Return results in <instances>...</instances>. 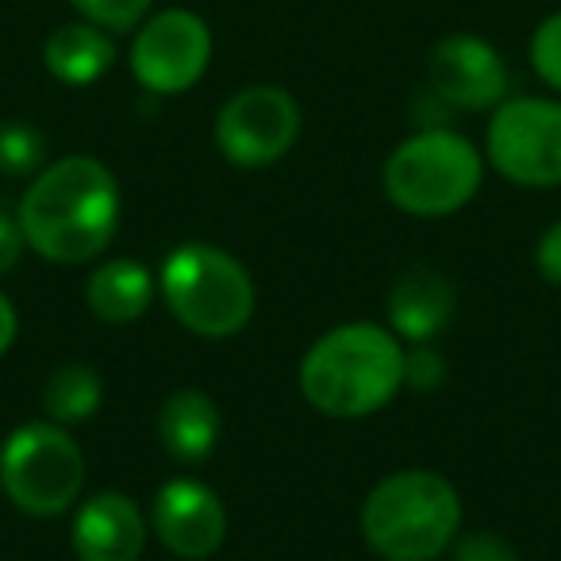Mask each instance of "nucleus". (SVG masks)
Returning <instances> with one entry per match:
<instances>
[{"label": "nucleus", "instance_id": "obj_1", "mask_svg": "<svg viewBox=\"0 0 561 561\" xmlns=\"http://www.w3.org/2000/svg\"><path fill=\"white\" fill-rule=\"evenodd\" d=\"M16 219L35 257L50 265H93L119 231L124 188L96 154H66L27 181Z\"/></svg>", "mask_w": 561, "mask_h": 561}, {"label": "nucleus", "instance_id": "obj_2", "mask_svg": "<svg viewBox=\"0 0 561 561\" xmlns=\"http://www.w3.org/2000/svg\"><path fill=\"white\" fill-rule=\"evenodd\" d=\"M297 389L328 420H369L404 392V343L385 323H339L300 354Z\"/></svg>", "mask_w": 561, "mask_h": 561}, {"label": "nucleus", "instance_id": "obj_3", "mask_svg": "<svg viewBox=\"0 0 561 561\" xmlns=\"http://www.w3.org/2000/svg\"><path fill=\"white\" fill-rule=\"evenodd\" d=\"M358 530L381 561H438L466 530V504L446 473L423 466L392 469L362 500Z\"/></svg>", "mask_w": 561, "mask_h": 561}, {"label": "nucleus", "instance_id": "obj_4", "mask_svg": "<svg viewBox=\"0 0 561 561\" xmlns=\"http://www.w3.org/2000/svg\"><path fill=\"white\" fill-rule=\"evenodd\" d=\"M158 300L196 339H234L254 323V273L216 242H181L158 265Z\"/></svg>", "mask_w": 561, "mask_h": 561}, {"label": "nucleus", "instance_id": "obj_5", "mask_svg": "<svg viewBox=\"0 0 561 561\" xmlns=\"http://www.w3.org/2000/svg\"><path fill=\"white\" fill-rule=\"evenodd\" d=\"M484 150L446 124L400 139L381 165L385 201L415 219H443L473 204L484 185Z\"/></svg>", "mask_w": 561, "mask_h": 561}, {"label": "nucleus", "instance_id": "obj_6", "mask_svg": "<svg viewBox=\"0 0 561 561\" xmlns=\"http://www.w3.org/2000/svg\"><path fill=\"white\" fill-rule=\"evenodd\" d=\"M89 461L70 427L27 420L0 443V492L27 519H62L85 496Z\"/></svg>", "mask_w": 561, "mask_h": 561}, {"label": "nucleus", "instance_id": "obj_7", "mask_svg": "<svg viewBox=\"0 0 561 561\" xmlns=\"http://www.w3.org/2000/svg\"><path fill=\"white\" fill-rule=\"evenodd\" d=\"M484 162L519 188L561 185V101L507 96L489 112Z\"/></svg>", "mask_w": 561, "mask_h": 561}, {"label": "nucleus", "instance_id": "obj_8", "mask_svg": "<svg viewBox=\"0 0 561 561\" xmlns=\"http://www.w3.org/2000/svg\"><path fill=\"white\" fill-rule=\"evenodd\" d=\"M305 127L300 101L280 85H247L231 93L216 112L211 139L234 170H270L289 154Z\"/></svg>", "mask_w": 561, "mask_h": 561}, {"label": "nucleus", "instance_id": "obj_9", "mask_svg": "<svg viewBox=\"0 0 561 561\" xmlns=\"http://www.w3.org/2000/svg\"><path fill=\"white\" fill-rule=\"evenodd\" d=\"M211 27L193 9H158L131 32L127 66L150 96H181L211 66Z\"/></svg>", "mask_w": 561, "mask_h": 561}, {"label": "nucleus", "instance_id": "obj_10", "mask_svg": "<svg viewBox=\"0 0 561 561\" xmlns=\"http://www.w3.org/2000/svg\"><path fill=\"white\" fill-rule=\"evenodd\" d=\"M150 538L181 561H211L227 542V504L201 477H170L147 504Z\"/></svg>", "mask_w": 561, "mask_h": 561}, {"label": "nucleus", "instance_id": "obj_11", "mask_svg": "<svg viewBox=\"0 0 561 561\" xmlns=\"http://www.w3.org/2000/svg\"><path fill=\"white\" fill-rule=\"evenodd\" d=\"M427 85L454 112H492L507 101V62L484 35L450 32L431 47Z\"/></svg>", "mask_w": 561, "mask_h": 561}, {"label": "nucleus", "instance_id": "obj_12", "mask_svg": "<svg viewBox=\"0 0 561 561\" xmlns=\"http://www.w3.org/2000/svg\"><path fill=\"white\" fill-rule=\"evenodd\" d=\"M147 542V507L119 489L89 492L70 512V550L78 561H139Z\"/></svg>", "mask_w": 561, "mask_h": 561}, {"label": "nucleus", "instance_id": "obj_13", "mask_svg": "<svg viewBox=\"0 0 561 561\" xmlns=\"http://www.w3.org/2000/svg\"><path fill=\"white\" fill-rule=\"evenodd\" d=\"M458 316V285L435 265H412L392 280L385 300V328L404 346L435 343Z\"/></svg>", "mask_w": 561, "mask_h": 561}, {"label": "nucleus", "instance_id": "obj_14", "mask_svg": "<svg viewBox=\"0 0 561 561\" xmlns=\"http://www.w3.org/2000/svg\"><path fill=\"white\" fill-rule=\"evenodd\" d=\"M154 435L173 466H204L224 438V412H219L211 392L173 389L154 412Z\"/></svg>", "mask_w": 561, "mask_h": 561}, {"label": "nucleus", "instance_id": "obj_15", "mask_svg": "<svg viewBox=\"0 0 561 561\" xmlns=\"http://www.w3.org/2000/svg\"><path fill=\"white\" fill-rule=\"evenodd\" d=\"M158 273L142 257L116 254L93 262L85 277V308L104 328H131L154 308Z\"/></svg>", "mask_w": 561, "mask_h": 561}, {"label": "nucleus", "instance_id": "obj_16", "mask_svg": "<svg viewBox=\"0 0 561 561\" xmlns=\"http://www.w3.org/2000/svg\"><path fill=\"white\" fill-rule=\"evenodd\" d=\"M116 35L104 27L89 24V20H70L58 24L43 43V66L47 73L66 89H89L101 78H108V70L116 66Z\"/></svg>", "mask_w": 561, "mask_h": 561}, {"label": "nucleus", "instance_id": "obj_17", "mask_svg": "<svg viewBox=\"0 0 561 561\" xmlns=\"http://www.w3.org/2000/svg\"><path fill=\"white\" fill-rule=\"evenodd\" d=\"M43 420L81 427L104 408V374L89 362H62L47 374L39 392Z\"/></svg>", "mask_w": 561, "mask_h": 561}, {"label": "nucleus", "instance_id": "obj_18", "mask_svg": "<svg viewBox=\"0 0 561 561\" xmlns=\"http://www.w3.org/2000/svg\"><path fill=\"white\" fill-rule=\"evenodd\" d=\"M47 135L27 119H4L0 124V178L32 181L47 165Z\"/></svg>", "mask_w": 561, "mask_h": 561}, {"label": "nucleus", "instance_id": "obj_19", "mask_svg": "<svg viewBox=\"0 0 561 561\" xmlns=\"http://www.w3.org/2000/svg\"><path fill=\"white\" fill-rule=\"evenodd\" d=\"M73 12L112 35H127L154 12V0H70Z\"/></svg>", "mask_w": 561, "mask_h": 561}, {"label": "nucleus", "instance_id": "obj_20", "mask_svg": "<svg viewBox=\"0 0 561 561\" xmlns=\"http://www.w3.org/2000/svg\"><path fill=\"white\" fill-rule=\"evenodd\" d=\"M530 70L546 89L561 93V9L550 12L530 35Z\"/></svg>", "mask_w": 561, "mask_h": 561}, {"label": "nucleus", "instance_id": "obj_21", "mask_svg": "<svg viewBox=\"0 0 561 561\" xmlns=\"http://www.w3.org/2000/svg\"><path fill=\"white\" fill-rule=\"evenodd\" d=\"M450 381V366H446L443 351L431 343L404 346V389L408 392H438Z\"/></svg>", "mask_w": 561, "mask_h": 561}, {"label": "nucleus", "instance_id": "obj_22", "mask_svg": "<svg viewBox=\"0 0 561 561\" xmlns=\"http://www.w3.org/2000/svg\"><path fill=\"white\" fill-rule=\"evenodd\" d=\"M450 561H523L515 542L500 530H461L450 546Z\"/></svg>", "mask_w": 561, "mask_h": 561}, {"label": "nucleus", "instance_id": "obj_23", "mask_svg": "<svg viewBox=\"0 0 561 561\" xmlns=\"http://www.w3.org/2000/svg\"><path fill=\"white\" fill-rule=\"evenodd\" d=\"M535 270L546 285L561 289V219H553L535 242Z\"/></svg>", "mask_w": 561, "mask_h": 561}, {"label": "nucleus", "instance_id": "obj_24", "mask_svg": "<svg viewBox=\"0 0 561 561\" xmlns=\"http://www.w3.org/2000/svg\"><path fill=\"white\" fill-rule=\"evenodd\" d=\"M24 254H27V242L24 231H20L16 211H0V277L16 270Z\"/></svg>", "mask_w": 561, "mask_h": 561}, {"label": "nucleus", "instance_id": "obj_25", "mask_svg": "<svg viewBox=\"0 0 561 561\" xmlns=\"http://www.w3.org/2000/svg\"><path fill=\"white\" fill-rule=\"evenodd\" d=\"M20 339V312L16 305H12V297L4 289H0V358L16 346Z\"/></svg>", "mask_w": 561, "mask_h": 561}]
</instances>
